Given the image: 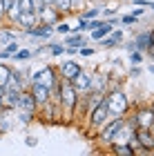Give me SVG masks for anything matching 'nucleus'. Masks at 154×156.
I'll list each match as a JSON object with an SVG mask.
<instances>
[{"instance_id":"1","label":"nucleus","mask_w":154,"mask_h":156,"mask_svg":"<svg viewBox=\"0 0 154 156\" xmlns=\"http://www.w3.org/2000/svg\"><path fill=\"white\" fill-rule=\"evenodd\" d=\"M105 105L109 109V116H127L130 114V98L118 87H112L105 91Z\"/></svg>"},{"instance_id":"2","label":"nucleus","mask_w":154,"mask_h":156,"mask_svg":"<svg viewBox=\"0 0 154 156\" xmlns=\"http://www.w3.org/2000/svg\"><path fill=\"white\" fill-rule=\"evenodd\" d=\"M78 91H76L72 87V83L69 80H63L60 85V89H58V94H56V98H58V103H60V107H63V114H74L76 109H78Z\"/></svg>"},{"instance_id":"3","label":"nucleus","mask_w":154,"mask_h":156,"mask_svg":"<svg viewBox=\"0 0 154 156\" xmlns=\"http://www.w3.org/2000/svg\"><path fill=\"white\" fill-rule=\"evenodd\" d=\"M109 118L112 116H109V109H107V105H105V96H103V101H98L92 107V112H89V125H92L94 129H101Z\"/></svg>"},{"instance_id":"4","label":"nucleus","mask_w":154,"mask_h":156,"mask_svg":"<svg viewBox=\"0 0 154 156\" xmlns=\"http://www.w3.org/2000/svg\"><path fill=\"white\" fill-rule=\"evenodd\" d=\"M134 120H136V127H145V129H152L154 127V112L150 105H138L134 107Z\"/></svg>"},{"instance_id":"5","label":"nucleus","mask_w":154,"mask_h":156,"mask_svg":"<svg viewBox=\"0 0 154 156\" xmlns=\"http://www.w3.org/2000/svg\"><path fill=\"white\" fill-rule=\"evenodd\" d=\"M134 49H138L141 54H150L154 49V29L136 34L134 36Z\"/></svg>"},{"instance_id":"6","label":"nucleus","mask_w":154,"mask_h":156,"mask_svg":"<svg viewBox=\"0 0 154 156\" xmlns=\"http://www.w3.org/2000/svg\"><path fill=\"white\" fill-rule=\"evenodd\" d=\"M29 91H31V96H34V101H36L38 107H43V105L49 103V98H52V89L47 87V85H43V83H29Z\"/></svg>"},{"instance_id":"7","label":"nucleus","mask_w":154,"mask_h":156,"mask_svg":"<svg viewBox=\"0 0 154 156\" xmlns=\"http://www.w3.org/2000/svg\"><path fill=\"white\" fill-rule=\"evenodd\" d=\"M134 136L138 140V147L145 150L148 154H152V150H154V132L152 129H145V127H136Z\"/></svg>"},{"instance_id":"8","label":"nucleus","mask_w":154,"mask_h":156,"mask_svg":"<svg viewBox=\"0 0 154 156\" xmlns=\"http://www.w3.org/2000/svg\"><path fill=\"white\" fill-rule=\"evenodd\" d=\"M34 25H38V13L36 11H20L16 23H13L11 27H18L20 31H27V29H31Z\"/></svg>"},{"instance_id":"9","label":"nucleus","mask_w":154,"mask_h":156,"mask_svg":"<svg viewBox=\"0 0 154 156\" xmlns=\"http://www.w3.org/2000/svg\"><path fill=\"white\" fill-rule=\"evenodd\" d=\"M109 87V76L105 72H98V67H96V72L92 74V78H89V91H107Z\"/></svg>"},{"instance_id":"10","label":"nucleus","mask_w":154,"mask_h":156,"mask_svg":"<svg viewBox=\"0 0 154 156\" xmlns=\"http://www.w3.org/2000/svg\"><path fill=\"white\" fill-rule=\"evenodd\" d=\"M25 36H31V38H36V40H49L54 36V27L52 25H43V23H38V25H34L31 29H27L23 31Z\"/></svg>"},{"instance_id":"11","label":"nucleus","mask_w":154,"mask_h":156,"mask_svg":"<svg viewBox=\"0 0 154 156\" xmlns=\"http://www.w3.org/2000/svg\"><path fill=\"white\" fill-rule=\"evenodd\" d=\"M89 78H92V74L85 72V69H81L69 83H72V87L78 91V94H87V91H89Z\"/></svg>"},{"instance_id":"12","label":"nucleus","mask_w":154,"mask_h":156,"mask_svg":"<svg viewBox=\"0 0 154 156\" xmlns=\"http://www.w3.org/2000/svg\"><path fill=\"white\" fill-rule=\"evenodd\" d=\"M56 69H58V76L63 78V80H72L83 67H81V62H76V60H65L60 67H56Z\"/></svg>"},{"instance_id":"13","label":"nucleus","mask_w":154,"mask_h":156,"mask_svg":"<svg viewBox=\"0 0 154 156\" xmlns=\"http://www.w3.org/2000/svg\"><path fill=\"white\" fill-rule=\"evenodd\" d=\"M16 109H25V112H38V105L34 101L31 91L29 89H23L18 94V103H16Z\"/></svg>"},{"instance_id":"14","label":"nucleus","mask_w":154,"mask_h":156,"mask_svg":"<svg viewBox=\"0 0 154 156\" xmlns=\"http://www.w3.org/2000/svg\"><path fill=\"white\" fill-rule=\"evenodd\" d=\"M58 20H63V13L60 11H56L52 5H47L43 11H38V23H43V25H56Z\"/></svg>"},{"instance_id":"15","label":"nucleus","mask_w":154,"mask_h":156,"mask_svg":"<svg viewBox=\"0 0 154 156\" xmlns=\"http://www.w3.org/2000/svg\"><path fill=\"white\" fill-rule=\"evenodd\" d=\"M0 94H2V107H5V112L16 109V103H18V94H20V91L11 89V87H2V89H0Z\"/></svg>"},{"instance_id":"16","label":"nucleus","mask_w":154,"mask_h":156,"mask_svg":"<svg viewBox=\"0 0 154 156\" xmlns=\"http://www.w3.org/2000/svg\"><path fill=\"white\" fill-rule=\"evenodd\" d=\"M112 29H114V25H112L109 20L105 18V23H103V25H98V27H96V29H92V31H89V38H92V40L96 42V40L105 38V36H107V34H109Z\"/></svg>"},{"instance_id":"17","label":"nucleus","mask_w":154,"mask_h":156,"mask_svg":"<svg viewBox=\"0 0 154 156\" xmlns=\"http://www.w3.org/2000/svg\"><path fill=\"white\" fill-rule=\"evenodd\" d=\"M109 152H114L116 156H136L134 147H132L130 143L127 145H109Z\"/></svg>"},{"instance_id":"18","label":"nucleus","mask_w":154,"mask_h":156,"mask_svg":"<svg viewBox=\"0 0 154 156\" xmlns=\"http://www.w3.org/2000/svg\"><path fill=\"white\" fill-rule=\"evenodd\" d=\"M101 16V7H92V9H83L76 13V18H83V20H92V18H98Z\"/></svg>"},{"instance_id":"19","label":"nucleus","mask_w":154,"mask_h":156,"mask_svg":"<svg viewBox=\"0 0 154 156\" xmlns=\"http://www.w3.org/2000/svg\"><path fill=\"white\" fill-rule=\"evenodd\" d=\"M11 58L16 60V62H27V60L34 58V51H31V49H20V47H18V51L13 54Z\"/></svg>"},{"instance_id":"20","label":"nucleus","mask_w":154,"mask_h":156,"mask_svg":"<svg viewBox=\"0 0 154 156\" xmlns=\"http://www.w3.org/2000/svg\"><path fill=\"white\" fill-rule=\"evenodd\" d=\"M52 7L60 13H72V0H54Z\"/></svg>"},{"instance_id":"21","label":"nucleus","mask_w":154,"mask_h":156,"mask_svg":"<svg viewBox=\"0 0 154 156\" xmlns=\"http://www.w3.org/2000/svg\"><path fill=\"white\" fill-rule=\"evenodd\" d=\"M11 65H5V62H0V89L7 85V80H9V76H11Z\"/></svg>"},{"instance_id":"22","label":"nucleus","mask_w":154,"mask_h":156,"mask_svg":"<svg viewBox=\"0 0 154 156\" xmlns=\"http://www.w3.org/2000/svg\"><path fill=\"white\" fill-rule=\"evenodd\" d=\"M45 49L52 56H63V54H65V45H63V42H47Z\"/></svg>"},{"instance_id":"23","label":"nucleus","mask_w":154,"mask_h":156,"mask_svg":"<svg viewBox=\"0 0 154 156\" xmlns=\"http://www.w3.org/2000/svg\"><path fill=\"white\" fill-rule=\"evenodd\" d=\"M18 118H20V123L31 125V123H34V118H36V112H25V109H18Z\"/></svg>"},{"instance_id":"24","label":"nucleus","mask_w":154,"mask_h":156,"mask_svg":"<svg viewBox=\"0 0 154 156\" xmlns=\"http://www.w3.org/2000/svg\"><path fill=\"white\" fill-rule=\"evenodd\" d=\"M107 36H109L112 40H114L116 45H121V42L125 40V31H121V29H112V31L107 34Z\"/></svg>"},{"instance_id":"25","label":"nucleus","mask_w":154,"mask_h":156,"mask_svg":"<svg viewBox=\"0 0 154 156\" xmlns=\"http://www.w3.org/2000/svg\"><path fill=\"white\" fill-rule=\"evenodd\" d=\"M138 20H141V18H138L134 11H130V13H125V16L121 18V23H123V25H136Z\"/></svg>"},{"instance_id":"26","label":"nucleus","mask_w":154,"mask_h":156,"mask_svg":"<svg viewBox=\"0 0 154 156\" xmlns=\"http://www.w3.org/2000/svg\"><path fill=\"white\" fill-rule=\"evenodd\" d=\"M141 60H143V54L138 51V49H132L130 51V62L132 65H141Z\"/></svg>"},{"instance_id":"27","label":"nucleus","mask_w":154,"mask_h":156,"mask_svg":"<svg viewBox=\"0 0 154 156\" xmlns=\"http://www.w3.org/2000/svg\"><path fill=\"white\" fill-rule=\"evenodd\" d=\"M94 51H96V49H94V47H89V45L78 47V54L83 56V58H89V56H94Z\"/></svg>"},{"instance_id":"28","label":"nucleus","mask_w":154,"mask_h":156,"mask_svg":"<svg viewBox=\"0 0 154 156\" xmlns=\"http://www.w3.org/2000/svg\"><path fill=\"white\" fill-rule=\"evenodd\" d=\"M45 7H47V2H45V0H31V9L36 11V13H38V11H43Z\"/></svg>"},{"instance_id":"29","label":"nucleus","mask_w":154,"mask_h":156,"mask_svg":"<svg viewBox=\"0 0 154 156\" xmlns=\"http://www.w3.org/2000/svg\"><path fill=\"white\" fill-rule=\"evenodd\" d=\"M18 9L20 11H34L31 9V0H18Z\"/></svg>"},{"instance_id":"30","label":"nucleus","mask_w":154,"mask_h":156,"mask_svg":"<svg viewBox=\"0 0 154 156\" xmlns=\"http://www.w3.org/2000/svg\"><path fill=\"white\" fill-rule=\"evenodd\" d=\"M114 11H118V2H112V5L105 7V9H101V13H105V16H107V13H114Z\"/></svg>"},{"instance_id":"31","label":"nucleus","mask_w":154,"mask_h":156,"mask_svg":"<svg viewBox=\"0 0 154 156\" xmlns=\"http://www.w3.org/2000/svg\"><path fill=\"white\" fill-rule=\"evenodd\" d=\"M7 129H9V123L5 120V114H0V134H5Z\"/></svg>"},{"instance_id":"32","label":"nucleus","mask_w":154,"mask_h":156,"mask_svg":"<svg viewBox=\"0 0 154 156\" xmlns=\"http://www.w3.org/2000/svg\"><path fill=\"white\" fill-rule=\"evenodd\" d=\"M11 40H16V34H13V31H5V38H2V45H7V42H11Z\"/></svg>"},{"instance_id":"33","label":"nucleus","mask_w":154,"mask_h":156,"mask_svg":"<svg viewBox=\"0 0 154 156\" xmlns=\"http://www.w3.org/2000/svg\"><path fill=\"white\" fill-rule=\"evenodd\" d=\"M143 74V69L138 67V65H132V69H130V76H141Z\"/></svg>"},{"instance_id":"34","label":"nucleus","mask_w":154,"mask_h":156,"mask_svg":"<svg viewBox=\"0 0 154 156\" xmlns=\"http://www.w3.org/2000/svg\"><path fill=\"white\" fill-rule=\"evenodd\" d=\"M25 143L29 145V147H36V145H38V138H36V136H27V138H25Z\"/></svg>"},{"instance_id":"35","label":"nucleus","mask_w":154,"mask_h":156,"mask_svg":"<svg viewBox=\"0 0 154 156\" xmlns=\"http://www.w3.org/2000/svg\"><path fill=\"white\" fill-rule=\"evenodd\" d=\"M150 72H152V74H154V60H152V62H150Z\"/></svg>"},{"instance_id":"36","label":"nucleus","mask_w":154,"mask_h":156,"mask_svg":"<svg viewBox=\"0 0 154 156\" xmlns=\"http://www.w3.org/2000/svg\"><path fill=\"white\" fill-rule=\"evenodd\" d=\"M87 2H92V5H96V2H98V0H87Z\"/></svg>"},{"instance_id":"37","label":"nucleus","mask_w":154,"mask_h":156,"mask_svg":"<svg viewBox=\"0 0 154 156\" xmlns=\"http://www.w3.org/2000/svg\"><path fill=\"white\" fill-rule=\"evenodd\" d=\"M150 107H152V112H154V101H152V103H150Z\"/></svg>"},{"instance_id":"38","label":"nucleus","mask_w":154,"mask_h":156,"mask_svg":"<svg viewBox=\"0 0 154 156\" xmlns=\"http://www.w3.org/2000/svg\"><path fill=\"white\" fill-rule=\"evenodd\" d=\"M152 132H154V127H152Z\"/></svg>"},{"instance_id":"39","label":"nucleus","mask_w":154,"mask_h":156,"mask_svg":"<svg viewBox=\"0 0 154 156\" xmlns=\"http://www.w3.org/2000/svg\"><path fill=\"white\" fill-rule=\"evenodd\" d=\"M0 45H2V42H0Z\"/></svg>"}]
</instances>
